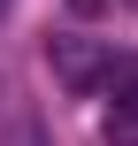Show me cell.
I'll use <instances>...</instances> for the list:
<instances>
[{"label":"cell","instance_id":"obj_3","mask_svg":"<svg viewBox=\"0 0 138 146\" xmlns=\"http://www.w3.org/2000/svg\"><path fill=\"white\" fill-rule=\"evenodd\" d=\"M77 8H85V15H92V8H108V0H77Z\"/></svg>","mask_w":138,"mask_h":146},{"label":"cell","instance_id":"obj_4","mask_svg":"<svg viewBox=\"0 0 138 146\" xmlns=\"http://www.w3.org/2000/svg\"><path fill=\"white\" fill-rule=\"evenodd\" d=\"M0 15H8V0H0Z\"/></svg>","mask_w":138,"mask_h":146},{"label":"cell","instance_id":"obj_1","mask_svg":"<svg viewBox=\"0 0 138 146\" xmlns=\"http://www.w3.org/2000/svg\"><path fill=\"white\" fill-rule=\"evenodd\" d=\"M108 146H138V62L108 69Z\"/></svg>","mask_w":138,"mask_h":146},{"label":"cell","instance_id":"obj_2","mask_svg":"<svg viewBox=\"0 0 138 146\" xmlns=\"http://www.w3.org/2000/svg\"><path fill=\"white\" fill-rule=\"evenodd\" d=\"M46 54H54V77H61V85H69V92H92V85H100V77H108V62H100V54H92V46H85V38H54V46H46Z\"/></svg>","mask_w":138,"mask_h":146}]
</instances>
